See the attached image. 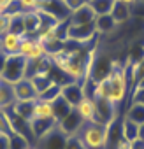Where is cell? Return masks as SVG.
Wrapping results in <instances>:
<instances>
[{
  "label": "cell",
  "mask_w": 144,
  "mask_h": 149,
  "mask_svg": "<svg viewBox=\"0 0 144 149\" xmlns=\"http://www.w3.org/2000/svg\"><path fill=\"white\" fill-rule=\"evenodd\" d=\"M127 97L130 98V93L127 88L125 65H120L118 61H111V65H109V98L107 100L118 114H120V107Z\"/></svg>",
  "instance_id": "1"
},
{
  "label": "cell",
  "mask_w": 144,
  "mask_h": 149,
  "mask_svg": "<svg viewBox=\"0 0 144 149\" xmlns=\"http://www.w3.org/2000/svg\"><path fill=\"white\" fill-rule=\"evenodd\" d=\"M76 137L86 149H106L107 146V126L97 121H85Z\"/></svg>",
  "instance_id": "2"
},
{
  "label": "cell",
  "mask_w": 144,
  "mask_h": 149,
  "mask_svg": "<svg viewBox=\"0 0 144 149\" xmlns=\"http://www.w3.org/2000/svg\"><path fill=\"white\" fill-rule=\"evenodd\" d=\"M25 67H27V58L21 56L20 53L6 54V61H4L2 72H0V77L11 84H14L25 77Z\"/></svg>",
  "instance_id": "3"
},
{
  "label": "cell",
  "mask_w": 144,
  "mask_h": 149,
  "mask_svg": "<svg viewBox=\"0 0 144 149\" xmlns=\"http://www.w3.org/2000/svg\"><path fill=\"white\" fill-rule=\"evenodd\" d=\"M95 37H97V32H95V21H92V23H85V25H69L67 40L79 42V44H86V42L93 40Z\"/></svg>",
  "instance_id": "4"
},
{
  "label": "cell",
  "mask_w": 144,
  "mask_h": 149,
  "mask_svg": "<svg viewBox=\"0 0 144 149\" xmlns=\"http://www.w3.org/2000/svg\"><path fill=\"white\" fill-rule=\"evenodd\" d=\"M39 11L49 14L55 21H65L70 18V11L65 4V0H41Z\"/></svg>",
  "instance_id": "5"
},
{
  "label": "cell",
  "mask_w": 144,
  "mask_h": 149,
  "mask_svg": "<svg viewBox=\"0 0 144 149\" xmlns=\"http://www.w3.org/2000/svg\"><path fill=\"white\" fill-rule=\"evenodd\" d=\"M83 118L76 112V109H72L65 118H62L60 121H58V130L65 135V137H74L78 132H79V128L83 126Z\"/></svg>",
  "instance_id": "6"
},
{
  "label": "cell",
  "mask_w": 144,
  "mask_h": 149,
  "mask_svg": "<svg viewBox=\"0 0 144 149\" xmlns=\"http://www.w3.org/2000/svg\"><path fill=\"white\" fill-rule=\"evenodd\" d=\"M65 142L67 137L56 126L55 130H51L49 133H46L42 139L35 142V149H65Z\"/></svg>",
  "instance_id": "7"
},
{
  "label": "cell",
  "mask_w": 144,
  "mask_h": 149,
  "mask_svg": "<svg viewBox=\"0 0 144 149\" xmlns=\"http://www.w3.org/2000/svg\"><path fill=\"white\" fill-rule=\"evenodd\" d=\"M62 98L72 107L76 109V105L85 98V91H83V84L76 83V81H70L67 84L62 86Z\"/></svg>",
  "instance_id": "8"
},
{
  "label": "cell",
  "mask_w": 144,
  "mask_h": 149,
  "mask_svg": "<svg viewBox=\"0 0 144 149\" xmlns=\"http://www.w3.org/2000/svg\"><path fill=\"white\" fill-rule=\"evenodd\" d=\"M51 67H53V63H51L49 56H44L41 60H27L25 77L32 79V77H37V76H46V74H49Z\"/></svg>",
  "instance_id": "9"
},
{
  "label": "cell",
  "mask_w": 144,
  "mask_h": 149,
  "mask_svg": "<svg viewBox=\"0 0 144 149\" xmlns=\"http://www.w3.org/2000/svg\"><path fill=\"white\" fill-rule=\"evenodd\" d=\"M13 91H14V98L16 100H37L39 98V93L37 90L34 88L32 81L23 77L21 81L14 83L13 84Z\"/></svg>",
  "instance_id": "10"
},
{
  "label": "cell",
  "mask_w": 144,
  "mask_h": 149,
  "mask_svg": "<svg viewBox=\"0 0 144 149\" xmlns=\"http://www.w3.org/2000/svg\"><path fill=\"white\" fill-rule=\"evenodd\" d=\"M28 123H30V132H32L35 142L39 139H42L46 133H49L51 130H55L58 125L56 119H30Z\"/></svg>",
  "instance_id": "11"
},
{
  "label": "cell",
  "mask_w": 144,
  "mask_h": 149,
  "mask_svg": "<svg viewBox=\"0 0 144 149\" xmlns=\"http://www.w3.org/2000/svg\"><path fill=\"white\" fill-rule=\"evenodd\" d=\"M25 35H18L13 32H7L2 39H0V46H2V53L4 54H18L20 53V46Z\"/></svg>",
  "instance_id": "12"
},
{
  "label": "cell",
  "mask_w": 144,
  "mask_h": 149,
  "mask_svg": "<svg viewBox=\"0 0 144 149\" xmlns=\"http://www.w3.org/2000/svg\"><path fill=\"white\" fill-rule=\"evenodd\" d=\"M30 119H56L53 102H46V100L37 98L35 104H34V111H32Z\"/></svg>",
  "instance_id": "13"
},
{
  "label": "cell",
  "mask_w": 144,
  "mask_h": 149,
  "mask_svg": "<svg viewBox=\"0 0 144 149\" xmlns=\"http://www.w3.org/2000/svg\"><path fill=\"white\" fill-rule=\"evenodd\" d=\"M95 13L92 11V7L88 6V2L85 4V6H81L79 9H76V11H72L70 13V18H69V21H70V25H85V23H92V21H95Z\"/></svg>",
  "instance_id": "14"
},
{
  "label": "cell",
  "mask_w": 144,
  "mask_h": 149,
  "mask_svg": "<svg viewBox=\"0 0 144 149\" xmlns=\"http://www.w3.org/2000/svg\"><path fill=\"white\" fill-rule=\"evenodd\" d=\"M76 112L83 118V121H95V114H97V104L92 97H85L78 105H76Z\"/></svg>",
  "instance_id": "15"
},
{
  "label": "cell",
  "mask_w": 144,
  "mask_h": 149,
  "mask_svg": "<svg viewBox=\"0 0 144 149\" xmlns=\"http://www.w3.org/2000/svg\"><path fill=\"white\" fill-rule=\"evenodd\" d=\"M23 21H25V33L30 35V37H35L41 30V14H39V11L23 13Z\"/></svg>",
  "instance_id": "16"
},
{
  "label": "cell",
  "mask_w": 144,
  "mask_h": 149,
  "mask_svg": "<svg viewBox=\"0 0 144 149\" xmlns=\"http://www.w3.org/2000/svg\"><path fill=\"white\" fill-rule=\"evenodd\" d=\"M120 133H121V137H123L125 140L132 142V140L139 139V125L123 116V118L120 119Z\"/></svg>",
  "instance_id": "17"
},
{
  "label": "cell",
  "mask_w": 144,
  "mask_h": 149,
  "mask_svg": "<svg viewBox=\"0 0 144 149\" xmlns=\"http://www.w3.org/2000/svg\"><path fill=\"white\" fill-rule=\"evenodd\" d=\"M16 102L14 98V91H13V84L4 81L0 77V109H7Z\"/></svg>",
  "instance_id": "18"
},
{
  "label": "cell",
  "mask_w": 144,
  "mask_h": 149,
  "mask_svg": "<svg viewBox=\"0 0 144 149\" xmlns=\"http://www.w3.org/2000/svg\"><path fill=\"white\" fill-rule=\"evenodd\" d=\"M111 16L116 21V25H123V23H127L132 18V7H128V6H125V4H121V2H118V0H116Z\"/></svg>",
  "instance_id": "19"
},
{
  "label": "cell",
  "mask_w": 144,
  "mask_h": 149,
  "mask_svg": "<svg viewBox=\"0 0 144 149\" xmlns=\"http://www.w3.org/2000/svg\"><path fill=\"white\" fill-rule=\"evenodd\" d=\"M116 0H88V6L95 13V16H106L113 13Z\"/></svg>",
  "instance_id": "20"
},
{
  "label": "cell",
  "mask_w": 144,
  "mask_h": 149,
  "mask_svg": "<svg viewBox=\"0 0 144 149\" xmlns=\"http://www.w3.org/2000/svg\"><path fill=\"white\" fill-rule=\"evenodd\" d=\"M116 26H118V25H116V21L113 19L111 14L97 16V18H95V32H97V35H99V33H111Z\"/></svg>",
  "instance_id": "21"
},
{
  "label": "cell",
  "mask_w": 144,
  "mask_h": 149,
  "mask_svg": "<svg viewBox=\"0 0 144 149\" xmlns=\"http://www.w3.org/2000/svg\"><path fill=\"white\" fill-rule=\"evenodd\" d=\"M34 104H35V100H16V102L11 105V109H13L18 116H21V118H25V119L30 121L32 111H34Z\"/></svg>",
  "instance_id": "22"
},
{
  "label": "cell",
  "mask_w": 144,
  "mask_h": 149,
  "mask_svg": "<svg viewBox=\"0 0 144 149\" xmlns=\"http://www.w3.org/2000/svg\"><path fill=\"white\" fill-rule=\"evenodd\" d=\"M125 118H128L130 121L137 125H142L144 123V104H130L125 112Z\"/></svg>",
  "instance_id": "23"
},
{
  "label": "cell",
  "mask_w": 144,
  "mask_h": 149,
  "mask_svg": "<svg viewBox=\"0 0 144 149\" xmlns=\"http://www.w3.org/2000/svg\"><path fill=\"white\" fill-rule=\"evenodd\" d=\"M53 107H55V118H56V121H60L62 118H65V116L72 111V107H70V105L62 98V95L53 102Z\"/></svg>",
  "instance_id": "24"
},
{
  "label": "cell",
  "mask_w": 144,
  "mask_h": 149,
  "mask_svg": "<svg viewBox=\"0 0 144 149\" xmlns=\"http://www.w3.org/2000/svg\"><path fill=\"white\" fill-rule=\"evenodd\" d=\"M32 81V84H34V88L37 90V93L41 95V93H44L51 84H55L53 83V79L49 77V74H46V76H37V77H32L30 79Z\"/></svg>",
  "instance_id": "25"
},
{
  "label": "cell",
  "mask_w": 144,
  "mask_h": 149,
  "mask_svg": "<svg viewBox=\"0 0 144 149\" xmlns=\"http://www.w3.org/2000/svg\"><path fill=\"white\" fill-rule=\"evenodd\" d=\"M13 33H18V35H27L25 33V21H23V13H18V14H13L11 18V30Z\"/></svg>",
  "instance_id": "26"
},
{
  "label": "cell",
  "mask_w": 144,
  "mask_h": 149,
  "mask_svg": "<svg viewBox=\"0 0 144 149\" xmlns=\"http://www.w3.org/2000/svg\"><path fill=\"white\" fill-rule=\"evenodd\" d=\"M60 95H62V86L55 83V84H51L44 93H41L39 98H41V100H46V102H55Z\"/></svg>",
  "instance_id": "27"
},
{
  "label": "cell",
  "mask_w": 144,
  "mask_h": 149,
  "mask_svg": "<svg viewBox=\"0 0 144 149\" xmlns=\"http://www.w3.org/2000/svg\"><path fill=\"white\" fill-rule=\"evenodd\" d=\"M44 56H48L46 46H44L41 40H35V44H34L32 51L27 54V60H41V58H44Z\"/></svg>",
  "instance_id": "28"
},
{
  "label": "cell",
  "mask_w": 144,
  "mask_h": 149,
  "mask_svg": "<svg viewBox=\"0 0 144 149\" xmlns=\"http://www.w3.org/2000/svg\"><path fill=\"white\" fill-rule=\"evenodd\" d=\"M0 133L2 135H7V137H13V130H11V125H9V118L6 114L4 109H0Z\"/></svg>",
  "instance_id": "29"
},
{
  "label": "cell",
  "mask_w": 144,
  "mask_h": 149,
  "mask_svg": "<svg viewBox=\"0 0 144 149\" xmlns=\"http://www.w3.org/2000/svg\"><path fill=\"white\" fill-rule=\"evenodd\" d=\"M11 18L13 14L9 13H0V39L11 30Z\"/></svg>",
  "instance_id": "30"
},
{
  "label": "cell",
  "mask_w": 144,
  "mask_h": 149,
  "mask_svg": "<svg viewBox=\"0 0 144 149\" xmlns=\"http://www.w3.org/2000/svg\"><path fill=\"white\" fill-rule=\"evenodd\" d=\"M18 4H20V7H21L23 13L39 11L41 9V0H18Z\"/></svg>",
  "instance_id": "31"
},
{
  "label": "cell",
  "mask_w": 144,
  "mask_h": 149,
  "mask_svg": "<svg viewBox=\"0 0 144 149\" xmlns=\"http://www.w3.org/2000/svg\"><path fill=\"white\" fill-rule=\"evenodd\" d=\"M28 146H32L25 137H21V135H13L11 137V149H27Z\"/></svg>",
  "instance_id": "32"
},
{
  "label": "cell",
  "mask_w": 144,
  "mask_h": 149,
  "mask_svg": "<svg viewBox=\"0 0 144 149\" xmlns=\"http://www.w3.org/2000/svg\"><path fill=\"white\" fill-rule=\"evenodd\" d=\"M130 104H144V86H135L132 90Z\"/></svg>",
  "instance_id": "33"
},
{
  "label": "cell",
  "mask_w": 144,
  "mask_h": 149,
  "mask_svg": "<svg viewBox=\"0 0 144 149\" xmlns=\"http://www.w3.org/2000/svg\"><path fill=\"white\" fill-rule=\"evenodd\" d=\"M65 149H86V147H85V146H83V142L74 135V137H67Z\"/></svg>",
  "instance_id": "34"
},
{
  "label": "cell",
  "mask_w": 144,
  "mask_h": 149,
  "mask_svg": "<svg viewBox=\"0 0 144 149\" xmlns=\"http://www.w3.org/2000/svg\"><path fill=\"white\" fill-rule=\"evenodd\" d=\"M88 2V0H65V4H67V7H69V11L72 13V11H76V9H79L81 6H85Z\"/></svg>",
  "instance_id": "35"
},
{
  "label": "cell",
  "mask_w": 144,
  "mask_h": 149,
  "mask_svg": "<svg viewBox=\"0 0 144 149\" xmlns=\"http://www.w3.org/2000/svg\"><path fill=\"white\" fill-rule=\"evenodd\" d=\"M0 149H11V137L0 133Z\"/></svg>",
  "instance_id": "36"
},
{
  "label": "cell",
  "mask_w": 144,
  "mask_h": 149,
  "mask_svg": "<svg viewBox=\"0 0 144 149\" xmlns=\"http://www.w3.org/2000/svg\"><path fill=\"white\" fill-rule=\"evenodd\" d=\"M14 0H0V13H7Z\"/></svg>",
  "instance_id": "37"
},
{
  "label": "cell",
  "mask_w": 144,
  "mask_h": 149,
  "mask_svg": "<svg viewBox=\"0 0 144 149\" xmlns=\"http://www.w3.org/2000/svg\"><path fill=\"white\" fill-rule=\"evenodd\" d=\"M116 149H132V147H130V142L121 137V139L118 140V144H116Z\"/></svg>",
  "instance_id": "38"
},
{
  "label": "cell",
  "mask_w": 144,
  "mask_h": 149,
  "mask_svg": "<svg viewBox=\"0 0 144 149\" xmlns=\"http://www.w3.org/2000/svg\"><path fill=\"white\" fill-rule=\"evenodd\" d=\"M130 147H132V149H144V140L135 139V140H132V142H130Z\"/></svg>",
  "instance_id": "39"
},
{
  "label": "cell",
  "mask_w": 144,
  "mask_h": 149,
  "mask_svg": "<svg viewBox=\"0 0 144 149\" xmlns=\"http://www.w3.org/2000/svg\"><path fill=\"white\" fill-rule=\"evenodd\" d=\"M139 139H141V140H144V123H142V125H139Z\"/></svg>",
  "instance_id": "40"
},
{
  "label": "cell",
  "mask_w": 144,
  "mask_h": 149,
  "mask_svg": "<svg viewBox=\"0 0 144 149\" xmlns=\"http://www.w3.org/2000/svg\"><path fill=\"white\" fill-rule=\"evenodd\" d=\"M137 86H144V79H141V81H139V84H137Z\"/></svg>",
  "instance_id": "41"
},
{
  "label": "cell",
  "mask_w": 144,
  "mask_h": 149,
  "mask_svg": "<svg viewBox=\"0 0 144 149\" xmlns=\"http://www.w3.org/2000/svg\"><path fill=\"white\" fill-rule=\"evenodd\" d=\"M142 56H144V46H142Z\"/></svg>",
  "instance_id": "42"
},
{
  "label": "cell",
  "mask_w": 144,
  "mask_h": 149,
  "mask_svg": "<svg viewBox=\"0 0 144 149\" xmlns=\"http://www.w3.org/2000/svg\"><path fill=\"white\" fill-rule=\"evenodd\" d=\"M0 54H2V46H0Z\"/></svg>",
  "instance_id": "43"
}]
</instances>
